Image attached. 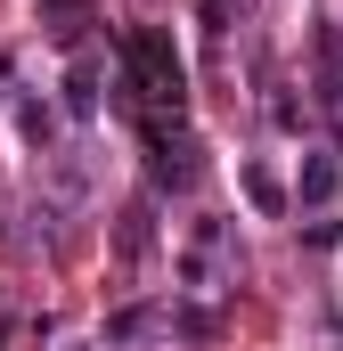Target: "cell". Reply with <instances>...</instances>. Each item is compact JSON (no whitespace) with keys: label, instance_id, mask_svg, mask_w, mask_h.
<instances>
[{"label":"cell","instance_id":"1","mask_svg":"<svg viewBox=\"0 0 343 351\" xmlns=\"http://www.w3.org/2000/svg\"><path fill=\"white\" fill-rule=\"evenodd\" d=\"M311 58H319V98L343 106V25H319L311 33Z\"/></svg>","mask_w":343,"mask_h":351},{"label":"cell","instance_id":"2","mask_svg":"<svg viewBox=\"0 0 343 351\" xmlns=\"http://www.w3.org/2000/svg\"><path fill=\"white\" fill-rule=\"evenodd\" d=\"M115 245H123V262H147V254H156V204H147V196H139V204H123Z\"/></svg>","mask_w":343,"mask_h":351},{"label":"cell","instance_id":"3","mask_svg":"<svg viewBox=\"0 0 343 351\" xmlns=\"http://www.w3.org/2000/svg\"><path fill=\"white\" fill-rule=\"evenodd\" d=\"M172 319L156 311V302H131V311H115L106 319V343H147V335H164Z\"/></svg>","mask_w":343,"mask_h":351},{"label":"cell","instance_id":"4","mask_svg":"<svg viewBox=\"0 0 343 351\" xmlns=\"http://www.w3.org/2000/svg\"><path fill=\"white\" fill-rule=\"evenodd\" d=\"M66 114H98V58H82V66H74V74H66Z\"/></svg>","mask_w":343,"mask_h":351},{"label":"cell","instance_id":"5","mask_svg":"<svg viewBox=\"0 0 343 351\" xmlns=\"http://www.w3.org/2000/svg\"><path fill=\"white\" fill-rule=\"evenodd\" d=\"M335 180H343L335 156H311V164H303V204H327V196H335Z\"/></svg>","mask_w":343,"mask_h":351},{"label":"cell","instance_id":"6","mask_svg":"<svg viewBox=\"0 0 343 351\" xmlns=\"http://www.w3.org/2000/svg\"><path fill=\"white\" fill-rule=\"evenodd\" d=\"M41 16H49V33H58V41H82L90 0H41Z\"/></svg>","mask_w":343,"mask_h":351},{"label":"cell","instance_id":"7","mask_svg":"<svg viewBox=\"0 0 343 351\" xmlns=\"http://www.w3.org/2000/svg\"><path fill=\"white\" fill-rule=\"evenodd\" d=\"M246 196H254V213H286V188L261 172V164H246Z\"/></svg>","mask_w":343,"mask_h":351},{"label":"cell","instance_id":"8","mask_svg":"<svg viewBox=\"0 0 343 351\" xmlns=\"http://www.w3.org/2000/svg\"><path fill=\"white\" fill-rule=\"evenodd\" d=\"M180 335H188V343H213V335H221V319H213V311H196V302H188V311H180Z\"/></svg>","mask_w":343,"mask_h":351},{"label":"cell","instance_id":"9","mask_svg":"<svg viewBox=\"0 0 343 351\" xmlns=\"http://www.w3.org/2000/svg\"><path fill=\"white\" fill-rule=\"evenodd\" d=\"M16 123H25V139H33V147H49V131H58V123H49V106H25Z\"/></svg>","mask_w":343,"mask_h":351}]
</instances>
